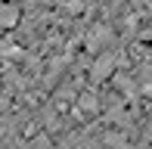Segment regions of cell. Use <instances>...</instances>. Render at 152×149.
Wrapping results in <instances>:
<instances>
[{"label":"cell","mask_w":152,"mask_h":149,"mask_svg":"<svg viewBox=\"0 0 152 149\" xmlns=\"http://www.w3.org/2000/svg\"><path fill=\"white\" fill-rule=\"evenodd\" d=\"M19 22V6L16 3H0V28H12Z\"/></svg>","instance_id":"2"},{"label":"cell","mask_w":152,"mask_h":149,"mask_svg":"<svg viewBox=\"0 0 152 149\" xmlns=\"http://www.w3.org/2000/svg\"><path fill=\"white\" fill-rule=\"evenodd\" d=\"M112 72H115V56H112V53H102V56L96 59V65H93V78L102 81V78H109Z\"/></svg>","instance_id":"1"}]
</instances>
